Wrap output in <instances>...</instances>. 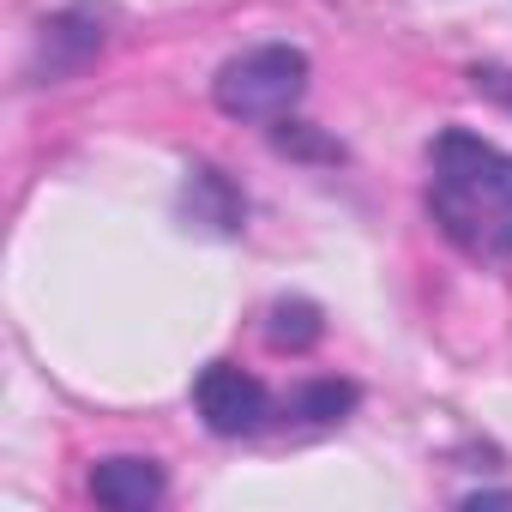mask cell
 Returning <instances> with one entry per match:
<instances>
[{"label": "cell", "instance_id": "obj_1", "mask_svg": "<svg viewBox=\"0 0 512 512\" xmlns=\"http://www.w3.org/2000/svg\"><path fill=\"white\" fill-rule=\"evenodd\" d=\"M428 217L470 260H512V157L470 127L428 145Z\"/></svg>", "mask_w": 512, "mask_h": 512}, {"label": "cell", "instance_id": "obj_2", "mask_svg": "<svg viewBox=\"0 0 512 512\" xmlns=\"http://www.w3.org/2000/svg\"><path fill=\"white\" fill-rule=\"evenodd\" d=\"M302 91H308V55L290 43H266V49L223 61L217 85H211V97L229 121H290Z\"/></svg>", "mask_w": 512, "mask_h": 512}, {"label": "cell", "instance_id": "obj_3", "mask_svg": "<svg viewBox=\"0 0 512 512\" xmlns=\"http://www.w3.org/2000/svg\"><path fill=\"white\" fill-rule=\"evenodd\" d=\"M193 410L217 440H247L284 422V404L272 398V386L260 374H247L241 362H205L193 380Z\"/></svg>", "mask_w": 512, "mask_h": 512}, {"label": "cell", "instance_id": "obj_4", "mask_svg": "<svg viewBox=\"0 0 512 512\" xmlns=\"http://www.w3.org/2000/svg\"><path fill=\"white\" fill-rule=\"evenodd\" d=\"M103 25H109V13L91 7V0H79V7L55 13V19L43 25V37H37V73H43V79H67V73H79V67L109 43Z\"/></svg>", "mask_w": 512, "mask_h": 512}, {"label": "cell", "instance_id": "obj_5", "mask_svg": "<svg viewBox=\"0 0 512 512\" xmlns=\"http://www.w3.org/2000/svg\"><path fill=\"white\" fill-rule=\"evenodd\" d=\"M91 500L109 512H145L163 500V470L151 458H103L91 464Z\"/></svg>", "mask_w": 512, "mask_h": 512}, {"label": "cell", "instance_id": "obj_6", "mask_svg": "<svg viewBox=\"0 0 512 512\" xmlns=\"http://www.w3.org/2000/svg\"><path fill=\"white\" fill-rule=\"evenodd\" d=\"M356 386L350 380H308V386H296V398L284 404V422H296V428H332V422H344L350 410H356Z\"/></svg>", "mask_w": 512, "mask_h": 512}, {"label": "cell", "instance_id": "obj_7", "mask_svg": "<svg viewBox=\"0 0 512 512\" xmlns=\"http://www.w3.org/2000/svg\"><path fill=\"white\" fill-rule=\"evenodd\" d=\"M187 199H193V217L211 223L217 235H235V229H241V193H235L217 169H193Z\"/></svg>", "mask_w": 512, "mask_h": 512}, {"label": "cell", "instance_id": "obj_8", "mask_svg": "<svg viewBox=\"0 0 512 512\" xmlns=\"http://www.w3.org/2000/svg\"><path fill=\"white\" fill-rule=\"evenodd\" d=\"M326 332V320H320V308L314 302H272V314H266V338L278 344V350H308L314 338Z\"/></svg>", "mask_w": 512, "mask_h": 512}, {"label": "cell", "instance_id": "obj_9", "mask_svg": "<svg viewBox=\"0 0 512 512\" xmlns=\"http://www.w3.org/2000/svg\"><path fill=\"white\" fill-rule=\"evenodd\" d=\"M470 79H476V91H488V97H500V103L512 109V73H500V67H476Z\"/></svg>", "mask_w": 512, "mask_h": 512}]
</instances>
